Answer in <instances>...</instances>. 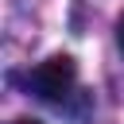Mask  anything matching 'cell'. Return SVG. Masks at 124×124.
Here are the masks:
<instances>
[{
	"label": "cell",
	"mask_w": 124,
	"mask_h": 124,
	"mask_svg": "<svg viewBox=\"0 0 124 124\" xmlns=\"http://www.w3.org/2000/svg\"><path fill=\"white\" fill-rule=\"evenodd\" d=\"M74 85H78V66H74L70 54H50L46 62H39L27 74V89L43 101H54V105L66 101L74 93Z\"/></svg>",
	"instance_id": "6da1fadb"
},
{
	"label": "cell",
	"mask_w": 124,
	"mask_h": 124,
	"mask_svg": "<svg viewBox=\"0 0 124 124\" xmlns=\"http://www.w3.org/2000/svg\"><path fill=\"white\" fill-rule=\"evenodd\" d=\"M116 43H120V50H124V16H120V23H116Z\"/></svg>",
	"instance_id": "7a4b0ae2"
},
{
	"label": "cell",
	"mask_w": 124,
	"mask_h": 124,
	"mask_svg": "<svg viewBox=\"0 0 124 124\" xmlns=\"http://www.w3.org/2000/svg\"><path fill=\"white\" fill-rule=\"evenodd\" d=\"M12 124H43V120H35V116H19V120H12Z\"/></svg>",
	"instance_id": "3957f363"
}]
</instances>
